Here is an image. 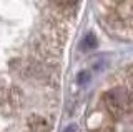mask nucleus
<instances>
[{
  "instance_id": "39448f33",
  "label": "nucleus",
  "mask_w": 133,
  "mask_h": 132,
  "mask_svg": "<svg viewBox=\"0 0 133 132\" xmlns=\"http://www.w3.org/2000/svg\"><path fill=\"white\" fill-rule=\"evenodd\" d=\"M100 132H111V130H108V129H105V130H100Z\"/></svg>"
},
{
  "instance_id": "f03ea898",
  "label": "nucleus",
  "mask_w": 133,
  "mask_h": 132,
  "mask_svg": "<svg viewBox=\"0 0 133 132\" xmlns=\"http://www.w3.org/2000/svg\"><path fill=\"white\" fill-rule=\"evenodd\" d=\"M95 45H97V39H95L93 35H87L85 42H83V47H85V49H91V47H95Z\"/></svg>"
},
{
  "instance_id": "7ed1b4c3",
  "label": "nucleus",
  "mask_w": 133,
  "mask_h": 132,
  "mask_svg": "<svg viewBox=\"0 0 133 132\" xmlns=\"http://www.w3.org/2000/svg\"><path fill=\"white\" fill-rule=\"evenodd\" d=\"M55 2H57V5H60V7H72L78 0H55Z\"/></svg>"
},
{
  "instance_id": "20e7f679",
  "label": "nucleus",
  "mask_w": 133,
  "mask_h": 132,
  "mask_svg": "<svg viewBox=\"0 0 133 132\" xmlns=\"http://www.w3.org/2000/svg\"><path fill=\"white\" fill-rule=\"evenodd\" d=\"M75 130H77V127H75V125H70V127H66V129H65V132H75Z\"/></svg>"
},
{
  "instance_id": "f257e3e1",
  "label": "nucleus",
  "mask_w": 133,
  "mask_h": 132,
  "mask_svg": "<svg viewBox=\"0 0 133 132\" xmlns=\"http://www.w3.org/2000/svg\"><path fill=\"white\" fill-rule=\"evenodd\" d=\"M103 102H105L107 109L116 117L125 115L131 110V94L123 87H115L108 90L103 97Z\"/></svg>"
}]
</instances>
